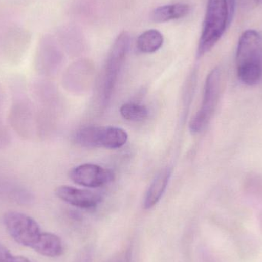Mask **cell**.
I'll list each match as a JSON object with an SVG mask.
<instances>
[{
	"mask_svg": "<svg viewBox=\"0 0 262 262\" xmlns=\"http://www.w3.org/2000/svg\"><path fill=\"white\" fill-rule=\"evenodd\" d=\"M227 0H208L197 57L203 56L220 41L230 23Z\"/></svg>",
	"mask_w": 262,
	"mask_h": 262,
	"instance_id": "obj_2",
	"label": "cell"
},
{
	"mask_svg": "<svg viewBox=\"0 0 262 262\" xmlns=\"http://www.w3.org/2000/svg\"><path fill=\"white\" fill-rule=\"evenodd\" d=\"M190 12V6L186 3H177L159 6L152 10L151 19L157 23H166L180 19L186 16Z\"/></svg>",
	"mask_w": 262,
	"mask_h": 262,
	"instance_id": "obj_12",
	"label": "cell"
},
{
	"mask_svg": "<svg viewBox=\"0 0 262 262\" xmlns=\"http://www.w3.org/2000/svg\"><path fill=\"white\" fill-rule=\"evenodd\" d=\"M61 50L56 40L50 35L41 37L37 52V61L43 67H53L61 61Z\"/></svg>",
	"mask_w": 262,
	"mask_h": 262,
	"instance_id": "obj_10",
	"label": "cell"
},
{
	"mask_svg": "<svg viewBox=\"0 0 262 262\" xmlns=\"http://www.w3.org/2000/svg\"><path fill=\"white\" fill-rule=\"evenodd\" d=\"M221 81L220 69H212L205 83L201 107L189 123V130L193 134L201 132L209 124L220 99Z\"/></svg>",
	"mask_w": 262,
	"mask_h": 262,
	"instance_id": "obj_6",
	"label": "cell"
},
{
	"mask_svg": "<svg viewBox=\"0 0 262 262\" xmlns=\"http://www.w3.org/2000/svg\"><path fill=\"white\" fill-rule=\"evenodd\" d=\"M63 250L62 242L59 237L45 232L44 238L36 252L49 258H56L62 255Z\"/></svg>",
	"mask_w": 262,
	"mask_h": 262,
	"instance_id": "obj_14",
	"label": "cell"
},
{
	"mask_svg": "<svg viewBox=\"0 0 262 262\" xmlns=\"http://www.w3.org/2000/svg\"><path fill=\"white\" fill-rule=\"evenodd\" d=\"M0 262H32L23 256L13 255L0 244Z\"/></svg>",
	"mask_w": 262,
	"mask_h": 262,
	"instance_id": "obj_16",
	"label": "cell"
},
{
	"mask_svg": "<svg viewBox=\"0 0 262 262\" xmlns=\"http://www.w3.org/2000/svg\"><path fill=\"white\" fill-rule=\"evenodd\" d=\"M164 38L157 29H149L143 32L137 40V47L143 53H154L163 46Z\"/></svg>",
	"mask_w": 262,
	"mask_h": 262,
	"instance_id": "obj_13",
	"label": "cell"
},
{
	"mask_svg": "<svg viewBox=\"0 0 262 262\" xmlns=\"http://www.w3.org/2000/svg\"><path fill=\"white\" fill-rule=\"evenodd\" d=\"M227 1L228 5H229V15H230V16L232 18L234 10H235V0H227Z\"/></svg>",
	"mask_w": 262,
	"mask_h": 262,
	"instance_id": "obj_18",
	"label": "cell"
},
{
	"mask_svg": "<svg viewBox=\"0 0 262 262\" xmlns=\"http://www.w3.org/2000/svg\"><path fill=\"white\" fill-rule=\"evenodd\" d=\"M121 116L132 122H140L147 118L149 112L144 105L136 103H126L120 109Z\"/></svg>",
	"mask_w": 262,
	"mask_h": 262,
	"instance_id": "obj_15",
	"label": "cell"
},
{
	"mask_svg": "<svg viewBox=\"0 0 262 262\" xmlns=\"http://www.w3.org/2000/svg\"><path fill=\"white\" fill-rule=\"evenodd\" d=\"M73 139L83 147L118 149L126 144L128 134L120 127L86 126L78 129Z\"/></svg>",
	"mask_w": 262,
	"mask_h": 262,
	"instance_id": "obj_3",
	"label": "cell"
},
{
	"mask_svg": "<svg viewBox=\"0 0 262 262\" xmlns=\"http://www.w3.org/2000/svg\"><path fill=\"white\" fill-rule=\"evenodd\" d=\"M31 38V32L27 29L18 25H12L3 34V49L8 53L18 55L28 47Z\"/></svg>",
	"mask_w": 262,
	"mask_h": 262,
	"instance_id": "obj_9",
	"label": "cell"
},
{
	"mask_svg": "<svg viewBox=\"0 0 262 262\" xmlns=\"http://www.w3.org/2000/svg\"><path fill=\"white\" fill-rule=\"evenodd\" d=\"M72 182L88 188H98L115 180L113 171L93 163H85L73 168L69 172Z\"/></svg>",
	"mask_w": 262,
	"mask_h": 262,
	"instance_id": "obj_7",
	"label": "cell"
},
{
	"mask_svg": "<svg viewBox=\"0 0 262 262\" xmlns=\"http://www.w3.org/2000/svg\"><path fill=\"white\" fill-rule=\"evenodd\" d=\"M171 175L172 169L169 167L163 168L159 172L146 191L143 201L144 209H151L161 200L170 180Z\"/></svg>",
	"mask_w": 262,
	"mask_h": 262,
	"instance_id": "obj_11",
	"label": "cell"
},
{
	"mask_svg": "<svg viewBox=\"0 0 262 262\" xmlns=\"http://www.w3.org/2000/svg\"><path fill=\"white\" fill-rule=\"evenodd\" d=\"M5 226L12 238L21 246L36 252L42 242L45 232L32 217L18 212H9L3 217Z\"/></svg>",
	"mask_w": 262,
	"mask_h": 262,
	"instance_id": "obj_5",
	"label": "cell"
},
{
	"mask_svg": "<svg viewBox=\"0 0 262 262\" xmlns=\"http://www.w3.org/2000/svg\"><path fill=\"white\" fill-rule=\"evenodd\" d=\"M77 262H91V254L89 251H85L81 254Z\"/></svg>",
	"mask_w": 262,
	"mask_h": 262,
	"instance_id": "obj_17",
	"label": "cell"
},
{
	"mask_svg": "<svg viewBox=\"0 0 262 262\" xmlns=\"http://www.w3.org/2000/svg\"><path fill=\"white\" fill-rule=\"evenodd\" d=\"M256 3H258V4H261L262 5V0H255Z\"/></svg>",
	"mask_w": 262,
	"mask_h": 262,
	"instance_id": "obj_19",
	"label": "cell"
},
{
	"mask_svg": "<svg viewBox=\"0 0 262 262\" xmlns=\"http://www.w3.org/2000/svg\"><path fill=\"white\" fill-rule=\"evenodd\" d=\"M130 45V34L124 31L117 37L109 51L103 81L102 96L104 104L108 102L112 98L120 72L127 58Z\"/></svg>",
	"mask_w": 262,
	"mask_h": 262,
	"instance_id": "obj_4",
	"label": "cell"
},
{
	"mask_svg": "<svg viewBox=\"0 0 262 262\" xmlns=\"http://www.w3.org/2000/svg\"><path fill=\"white\" fill-rule=\"evenodd\" d=\"M238 79L247 86H255L262 78V39L256 31L243 32L236 52Z\"/></svg>",
	"mask_w": 262,
	"mask_h": 262,
	"instance_id": "obj_1",
	"label": "cell"
},
{
	"mask_svg": "<svg viewBox=\"0 0 262 262\" xmlns=\"http://www.w3.org/2000/svg\"><path fill=\"white\" fill-rule=\"evenodd\" d=\"M55 194L57 197L68 204L81 209H93L102 200V195L99 192L73 186H59L55 190Z\"/></svg>",
	"mask_w": 262,
	"mask_h": 262,
	"instance_id": "obj_8",
	"label": "cell"
}]
</instances>
